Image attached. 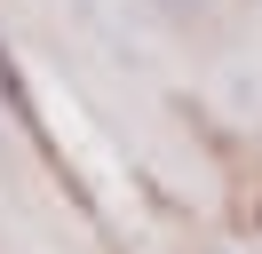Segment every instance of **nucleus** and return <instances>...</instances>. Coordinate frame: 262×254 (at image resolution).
Instances as JSON below:
<instances>
[{
	"label": "nucleus",
	"instance_id": "1",
	"mask_svg": "<svg viewBox=\"0 0 262 254\" xmlns=\"http://www.w3.org/2000/svg\"><path fill=\"white\" fill-rule=\"evenodd\" d=\"M151 8H159L167 24H183V32H214V24H230L238 0H151Z\"/></svg>",
	"mask_w": 262,
	"mask_h": 254
}]
</instances>
